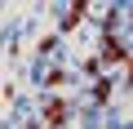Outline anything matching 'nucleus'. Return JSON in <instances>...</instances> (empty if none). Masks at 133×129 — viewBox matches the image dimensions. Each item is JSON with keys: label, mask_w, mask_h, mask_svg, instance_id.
<instances>
[{"label": "nucleus", "mask_w": 133, "mask_h": 129, "mask_svg": "<svg viewBox=\"0 0 133 129\" xmlns=\"http://www.w3.org/2000/svg\"><path fill=\"white\" fill-rule=\"evenodd\" d=\"M62 116H66V107H62V102H49V120H53V125H58V120H62Z\"/></svg>", "instance_id": "nucleus-1"}]
</instances>
